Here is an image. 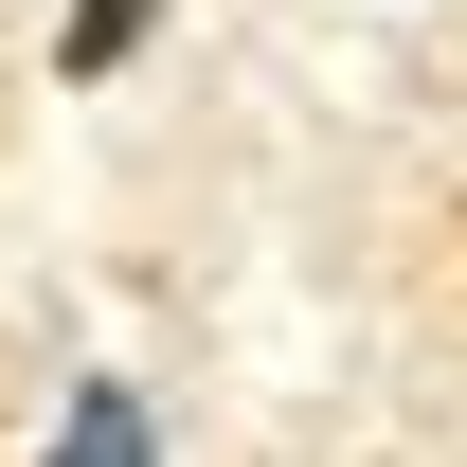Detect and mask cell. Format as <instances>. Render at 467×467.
Listing matches in <instances>:
<instances>
[{"label": "cell", "mask_w": 467, "mask_h": 467, "mask_svg": "<svg viewBox=\"0 0 467 467\" xmlns=\"http://www.w3.org/2000/svg\"><path fill=\"white\" fill-rule=\"evenodd\" d=\"M36 467H162V431H144V396H126V378H90V396L55 413V450Z\"/></svg>", "instance_id": "cell-1"}, {"label": "cell", "mask_w": 467, "mask_h": 467, "mask_svg": "<svg viewBox=\"0 0 467 467\" xmlns=\"http://www.w3.org/2000/svg\"><path fill=\"white\" fill-rule=\"evenodd\" d=\"M144 36H162V0H72V18H55V72L90 90V72H126Z\"/></svg>", "instance_id": "cell-2"}]
</instances>
